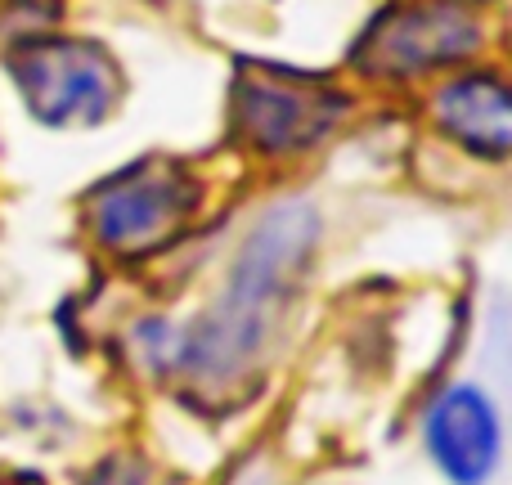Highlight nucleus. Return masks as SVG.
Wrapping results in <instances>:
<instances>
[{
  "label": "nucleus",
  "instance_id": "obj_7",
  "mask_svg": "<svg viewBox=\"0 0 512 485\" xmlns=\"http://www.w3.org/2000/svg\"><path fill=\"white\" fill-rule=\"evenodd\" d=\"M436 126L477 158H508L512 149V95L495 72H463L436 90Z\"/></svg>",
  "mask_w": 512,
  "mask_h": 485
},
{
  "label": "nucleus",
  "instance_id": "obj_2",
  "mask_svg": "<svg viewBox=\"0 0 512 485\" xmlns=\"http://www.w3.org/2000/svg\"><path fill=\"white\" fill-rule=\"evenodd\" d=\"M5 63L27 113L41 126H54V131L95 126L117 108L122 77L95 41L32 36V41L14 45Z\"/></svg>",
  "mask_w": 512,
  "mask_h": 485
},
{
  "label": "nucleus",
  "instance_id": "obj_4",
  "mask_svg": "<svg viewBox=\"0 0 512 485\" xmlns=\"http://www.w3.org/2000/svg\"><path fill=\"white\" fill-rule=\"evenodd\" d=\"M477 45L481 27L468 9L450 5V0H427V5H405L378 18L355 59H360L364 72L418 77V72H436L468 59Z\"/></svg>",
  "mask_w": 512,
  "mask_h": 485
},
{
  "label": "nucleus",
  "instance_id": "obj_3",
  "mask_svg": "<svg viewBox=\"0 0 512 485\" xmlns=\"http://www.w3.org/2000/svg\"><path fill=\"white\" fill-rule=\"evenodd\" d=\"M194 180L176 167H126L122 176L104 180L90 198V230L99 247L117 256H144L162 247L194 212Z\"/></svg>",
  "mask_w": 512,
  "mask_h": 485
},
{
  "label": "nucleus",
  "instance_id": "obj_1",
  "mask_svg": "<svg viewBox=\"0 0 512 485\" xmlns=\"http://www.w3.org/2000/svg\"><path fill=\"white\" fill-rule=\"evenodd\" d=\"M310 247H315V216L306 207H279L274 216H265L248 252L234 265L230 292L212 310V319L189 337L180 360L198 373H234L243 360H252L274 301L283 297Z\"/></svg>",
  "mask_w": 512,
  "mask_h": 485
},
{
  "label": "nucleus",
  "instance_id": "obj_6",
  "mask_svg": "<svg viewBox=\"0 0 512 485\" xmlns=\"http://www.w3.org/2000/svg\"><path fill=\"white\" fill-rule=\"evenodd\" d=\"M423 441L432 463L450 485H486L504 454L499 409L472 382H454L432 400L423 423Z\"/></svg>",
  "mask_w": 512,
  "mask_h": 485
},
{
  "label": "nucleus",
  "instance_id": "obj_5",
  "mask_svg": "<svg viewBox=\"0 0 512 485\" xmlns=\"http://www.w3.org/2000/svg\"><path fill=\"white\" fill-rule=\"evenodd\" d=\"M346 95L319 90L288 72H256L239 81V131L261 153H297L324 140Z\"/></svg>",
  "mask_w": 512,
  "mask_h": 485
}]
</instances>
